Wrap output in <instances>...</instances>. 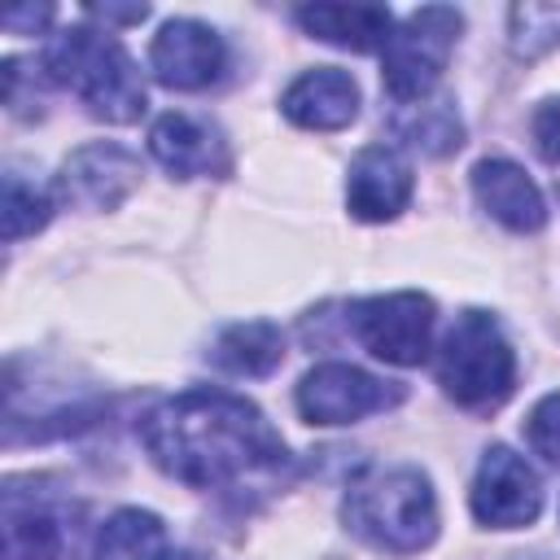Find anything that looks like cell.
<instances>
[{
  "mask_svg": "<svg viewBox=\"0 0 560 560\" xmlns=\"http://www.w3.org/2000/svg\"><path fill=\"white\" fill-rule=\"evenodd\" d=\"M140 438L162 472L197 490L284 464V442L271 420L228 389H184L158 402L144 416Z\"/></svg>",
  "mask_w": 560,
  "mask_h": 560,
  "instance_id": "obj_1",
  "label": "cell"
},
{
  "mask_svg": "<svg viewBox=\"0 0 560 560\" xmlns=\"http://www.w3.org/2000/svg\"><path fill=\"white\" fill-rule=\"evenodd\" d=\"M44 74L83 96V105L105 122H136L144 114V83L131 52L92 26H70L52 35L44 52Z\"/></svg>",
  "mask_w": 560,
  "mask_h": 560,
  "instance_id": "obj_2",
  "label": "cell"
},
{
  "mask_svg": "<svg viewBox=\"0 0 560 560\" xmlns=\"http://www.w3.org/2000/svg\"><path fill=\"white\" fill-rule=\"evenodd\" d=\"M346 525L381 551H420L438 538V499L420 468H372L350 481L341 503Z\"/></svg>",
  "mask_w": 560,
  "mask_h": 560,
  "instance_id": "obj_3",
  "label": "cell"
},
{
  "mask_svg": "<svg viewBox=\"0 0 560 560\" xmlns=\"http://www.w3.org/2000/svg\"><path fill=\"white\" fill-rule=\"evenodd\" d=\"M438 381L459 407H499L516 381V354L486 311H464L438 350Z\"/></svg>",
  "mask_w": 560,
  "mask_h": 560,
  "instance_id": "obj_4",
  "label": "cell"
},
{
  "mask_svg": "<svg viewBox=\"0 0 560 560\" xmlns=\"http://www.w3.org/2000/svg\"><path fill=\"white\" fill-rule=\"evenodd\" d=\"M459 26H464V13L451 9V4H424L416 13H407L385 48H381V79H385V92L402 105L411 101H424L433 92V83L442 79L446 61H451V48L459 39Z\"/></svg>",
  "mask_w": 560,
  "mask_h": 560,
  "instance_id": "obj_5",
  "label": "cell"
},
{
  "mask_svg": "<svg viewBox=\"0 0 560 560\" xmlns=\"http://www.w3.org/2000/svg\"><path fill=\"white\" fill-rule=\"evenodd\" d=\"M354 337L385 363L394 368H416L429 359V337H433V298L424 293H381L368 298L350 311Z\"/></svg>",
  "mask_w": 560,
  "mask_h": 560,
  "instance_id": "obj_6",
  "label": "cell"
},
{
  "mask_svg": "<svg viewBox=\"0 0 560 560\" xmlns=\"http://www.w3.org/2000/svg\"><path fill=\"white\" fill-rule=\"evenodd\" d=\"M394 402H402V385L354 363H319L298 381V411L306 424H354Z\"/></svg>",
  "mask_w": 560,
  "mask_h": 560,
  "instance_id": "obj_7",
  "label": "cell"
},
{
  "mask_svg": "<svg viewBox=\"0 0 560 560\" xmlns=\"http://www.w3.org/2000/svg\"><path fill=\"white\" fill-rule=\"evenodd\" d=\"M538 512H542V481L529 468V459L516 455L512 446H490L472 481V516L494 529H516L538 521Z\"/></svg>",
  "mask_w": 560,
  "mask_h": 560,
  "instance_id": "obj_8",
  "label": "cell"
},
{
  "mask_svg": "<svg viewBox=\"0 0 560 560\" xmlns=\"http://www.w3.org/2000/svg\"><path fill=\"white\" fill-rule=\"evenodd\" d=\"M140 184V162L122 144H83L61 162L57 197L79 210H114Z\"/></svg>",
  "mask_w": 560,
  "mask_h": 560,
  "instance_id": "obj_9",
  "label": "cell"
},
{
  "mask_svg": "<svg viewBox=\"0 0 560 560\" xmlns=\"http://www.w3.org/2000/svg\"><path fill=\"white\" fill-rule=\"evenodd\" d=\"M149 66H153L158 83L179 88V92H197V88L214 83L223 70V39L192 18H171L153 35Z\"/></svg>",
  "mask_w": 560,
  "mask_h": 560,
  "instance_id": "obj_10",
  "label": "cell"
},
{
  "mask_svg": "<svg viewBox=\"0 0 560 560\" xmlns=\"http://www.w3.org/2000/svg\"><path fill=\"white\" fill-rule=\"evenodd\" d=\"M411 162L394 144H368L354 153L346 175V206L363 223H385L411 201Z\"/></svg>",
  "mask_w": 560,
  "mask_h": 560,
  "instance_id": "obj_11",
  "label": "cell"
},
{
  "mask_svg": "<svg viewBox=\"0 0 560 560\" xmlns=\"http://www.w3.org/2000/svg\"><path fill=\"white\" fill-rule=\"evenodd\" d=\"M153 158L175 175V179H197V175H223L228 171V140L219 127L192 118V114H162L149 131Z\"/></svg>",
  "mask_w": 560,
  "mask_h": 560,
  "instance_id": "obj_12",
  "label": "cell"
},
{
  "mask_svg": "<svg viewBox=\"0 0 560 560\" xmlns=\"http://www.w3.org/2000/svg\"><path fill=\"white\" fill-rule=\"evenodd\" d=\"M280 109L298 127L337 131V127L354 122V114H359V83L337 66H315L289 83V92L280 96Z\"/></svg>",
  "mask_w": 560,
  "mask_h": 560,
  "instance_id": "obj_13",
  "label": "cell"
},
{
  "mask_svg": "<svg viewBox=\"0 0 560 560\" xmlns=\"http://www.w3.org/2000/svg\"><path fill=\"white\" fill-rule=\"evenodd\" d=\"M472 192L486 214H494L512 232H538L547 223V201L538 184L508 158H481L472 166Z\"/></svg>",
  "mask_w": 560,
  "mask_h": 560,
  "instance_id": "obj_14",
  "label": "cell"
},
{
  "mask_svg": "<svg viewBox=\"0 0 560 560\" xmlns=\"http://www.w3.org/2000/svg\"><path fill=\"white\" fill-rule=\"evenodd\" d=\"M70 556V534H66V512L9 490L4 494V560H66Z\"/></svg>",
  "mask_w": 560,
  "mask_h": 560,
  "instance_id": "obj_15",
  "label": "cell"
},
{
  "mask_svg": "<svg viewBox=\"0 0 560 560\" xmlns=\"http://www.w3.org/2000/svg\"><path fill=\"white\" fill-rule=\"evenodd\" d=\"M298 26L324 44L372 52V48H385L394 18L385 4H306L298 9Z\"/></svg>",
  "mask_w": 560,
  "mask_h": 560,
  "instance_id": "obj_16",
  "label": "cell"
},
{
  "mask_svg": "<svg viewBox=\"0 0 560 560\" xmlns=\"http://www.w3.org/2000/svg\"><path fill=\"white\" fill-rule=\"evenodd\" d=\"M210 359L232 376H267L284 359V332L271 319H245L219 332Z\"/></svg>",
  "mask_w": 560,
  "mask_h": 560,
  "instance_id": "obj_17",
  "label": "cell"
},
{
  "mask_svg": "<svg viewBox=\"0 0 560 560\" xmlns=\"http://www.w3.org/2000/svg\"><path fill=\"white\" fill-rule=\"evenodd\" d=\"M92 560H166V525L153 512L122 508L101 525Z\"/></svg>",
  "mask_w": 560,
  "mask_h": 560,
  "instance_id": "obj_18",
  "label": "cell"
},
{
  "mask_svg": "<svg viewBox=\"0 0 560 560\" xmlns=\"http://www.w3.org/2000/svg\"><path fill=\"white\" fill-rule=\"evenodd\" d=\"M398 136L411 149L433 153V158H442V153H451V149L464 144V127H459L451 101H416L411 114L398 118Z\"/></svg>",
  "mask_w": 560,
  "mask_h": 560,
  "instance_id": "obj_19",
  "label": "cell"
},
{
  "mask_svg": "<svg viewBox=\"0 0 560 560\" xmlns=\"http://www.w3.org/2000/svg\"><path fill=\"white\" fill-rule=\"evenodd\" d=\"M508 35L516 57H542L560 44V0L547 4H516L508 13Z\"/></svg>",
  "mask_w": 560,
  "mask_h": 560,
  "instance_id": "obj_20",
  "label": "cell"
},
{
  "mask_svg": "<svg viewBox=\"0 0 560 560\" xmlns=\"http://www.w3.org/2000/svg\"><path fill=\"white\" fill-rule=\"evenodd\" d=\"M48 219H52V201L35 192L31 184H22L18 175H9L4 179V241L35 236Z\"/></svg>",
  "mask_w": 560,
  "mask_h": 560,
  "instance_id": "obj_21",
  "label": "cell"
},
{
  "mask_svg": "<svg viewBox=\"0 0 560 560\" xmlns=\"http://www.w3.org/2000/svg\"><path fill=\"white\" fill-rule=\"evenodd\" d=\"M525 438L547 464H560V394H547L534 402L525 420Z\"/></svg>",
  "mask_w": 560,
  "mask_h": 560,
  "instance_id": "obj_22",
  "label": "cell"
},
{
  "mask_svg": "<svg viewBox=\"0 0 560 560\" xmlns=\"http://www.w3.org/2000/svg\"><path fill=\"white\" fill-rule=\"evenodd\" d=\"M534 144L547 162H560V96L534 114Z\"/></svg>",
  "mask_w": 560,
  "mask_h": 560,
  "instance_id": "obj_23",
  "label": "cell"
},
{
  "mask_svg": "<svg viewBox=\"0 0 560 560\" xmlns=\"http://www.w3.org/2000/svg\"><path fill=\"white\" fill-rule=\"evenodd\" d=\"M48 18H52L48 4H39V9H35V4H22V9H9V13H4V31H9V35H35Z\"/></svg>",
  "mask_w": 560,
  "mask_h": 560,
  "instance_id": "obj_24",
  "label": "cell"
},
{
  "mask_svg": "<svg viewBox=\"0 0 560 560\" xmlns=\"http://www.w3.org/2000/svg\"><path fill=\"white\" fill-rule=\"evenodd\" d=\"M83 13H88V18H101V22H144V18H149L144 4H131V9H118V4H88Z\"/></svg>",
  "mask_w": 560,
  "mask_h": 560,
  "instance_id": "obj_25",
  "label": "cell"
}]
</instances>
